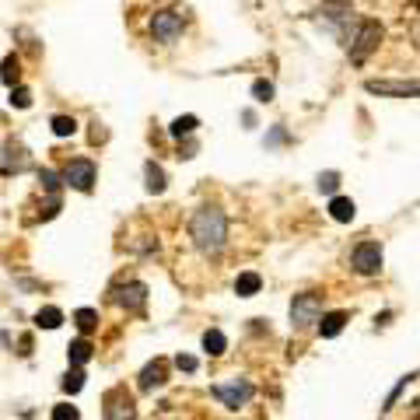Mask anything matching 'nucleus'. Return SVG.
I'll return each instance as SVG.
<instances>
[{
	"label": "nucleus",
	"instance_id": "f257e3e1",
	"mask_svg": "<svg viewBox=\"0 0 420 420\" xmlns=\"http://www.w3.org/2000/svg\"><path fill=\"white\" fill-rule=\"evenodd\" d=\"M189 235H193V245L203 256H218L225 249V242H228V218H225V210H218V207H200L196 214H193Z\"/></svg>",
	"mask_w": 420,
	"mask_h": 420
},
{
	"label": "nucleus",
	"instance_id": "f03ea898",
	"mask_svg": "<svg viewBox=\"0 0 420 420\" xmlns=\"http://www.w3.org/2000/svg\"><path fill=\"white\" fill-rule=\"evenodd\" d=\"M323 319V298L319 294H294L291 301V326L294 330H308L312 323H319Z\"/></svg>",
	"mask_w": 420,
	"mask_h": 420
},
{
	"label": "nucleus",
	"instance_id": "7ed1b4c3",
	"mask_svg": "<svg viewBox=\"0 0 420 420\" xmlns=\"http://www.w3.org/2000/svg\"><path fill=\"white\" fill-rule=\"evenodd\" d=\"M379 42H382V25L379 21H364L357 39L350 42V64H364L379 49Z\"/></svg>",
	"mask_w": 420,
	"mask_h": 420
},
{
	"label": "nucleus",
	"instance_id": "20e7f679",
	"mask_svg": "<svg viewBox=\"0 0 420 420\" xmlns=\"http://www.w3.org/2000/svg\"><path fill=\"white\" fill-rule=\"evenodd\" d=\"M350 267H354L361 277L379 274V270H382V245H379V242H361V245H354Z\"/></svg>",
	"mask_w": 420,
	"mask_h": 420
},
{
	"label": "nucleus",
	"instance_id": "39448f33",
	"mask_svg": "<svg viewBox=\"0 0 420 420\" xmlns=\"http://www.w3.org/2000/svg\"><path fill=\"white\" fill-rule=\"evenodd\" d=\"M182 28H186V18H182L179 11H158V15L151 18V35H154L158 42H175V39L182 35Z\"/></svg>",
	"mask_w": 420,
	"mask_h": 420
},
{
	"label": "nucleus",
	"instance_id": "423d86ee",
	"mask_svg": "<svg viewBox=\"0 0 420 420\" xmlns=\"http://www.w3.org/2000/svg\"><path fill=\"white\" fill-rule=\"evenodd\" d=\"M95 179H98V169H95V162H88V158H77V162H70L64 169V182L77 193H91Z\"/></svg>",
	"mask_w": 420,
	"mask_h": 420
},
{
	"label": "nucleus",
	"instance_id": "0eeeda50",
	"mask_svg": "<svg viewBox=\"0 0 420 420\" xmlns=\"http://www.w3.org/2000/svg\"><path fill=\"white\" fill-rule=\"evenodd\" d=\"M364 91L382 95V98H420V81H364Z\"/></svg>",
	"mask_w": 420,
	"mask_h": 420
},
{
	"label": "nucleus",
	"instance_id": "6e6552de",
	"mask_svg": "<svg viewBox=\"0 0 420 420\" xmlns=\"http://www.w3.org/2000/svg\"><path fill=\"white\" fill-rule=\"evenodd\" d=\"M105 420H137V410L126 389H113L105 396Z\"/></svg>",
	"mask_w": 420,
	"mask_h": 420
},
{
	"label": "nucleus",
	"instance_id": "1a4fd4ad",
	"mask_svg": "<svg viewBox=\"0 0 420 420\" xmlns=\"http://www.w3.org/2000/svg\"><path fill=\"white\" fill-rule=\"evenodd\" d=\"M214 396L228 406V410H238L252 399V385L249 382H231V385H214Z\"/></svg>",
	"mask_w": 420,
	"mask_h": 420
},
{
	"label": "nucleus",
	"instance_id": "9d476101",
	"mask_svg": "<svg viewBox=\"0 0 420 420\" xmlns=\"http://www.w3.org/2000/svg\"><path fill=\"white\" fill-rule=\"evenodd\" d=\"M165 379H169V364L158 357V361H151L144 372H140V389L151 392V389H158V385H165Z\"/></svg>",
	"mask_w": 420,
	"mask_h": 420
},
{
	"label": "nucleus",
	"instance_id": "9b49d317",
	"mask_svg": "<svg viewBox=\"0 0 420 420\" xmlns=\"http://www.w3.org/2000/svg\"><path fill=\"white\" fill-rule=\"evenodd\" d=\"M144 301H147V287L137 284V280L116 291V305H123V308H133L137 312V308H144Z\"/></svg>",
	"mask_w": 420,
	"mask_h": 420
},
{
	"label": "nucleus",
	"instance_id": "f8f14e48",
	"mask_svg": "<svg viewBox=\"0 0 420 420\" xmlns=\"http://www.w3.org/2000/svg\"><path fill=\"white\" fill-rule=\"evenodd\" d=\"M343 326H347V312H326L323 319H319V336L333 340V336L343 333Z\"/></svg>",
	"mask_w": 420,
	"mask_h": 420
},
{
	"label": "nucleus",
	"instance_id": "ddd939ff",
	"mask_svg": "<svg viewBox=\"0 0 420 420\" xmlns=\"http://www.w3.org/2000/svg\"><path fill=\"white\" fill-rule=\"evenodd\" d=\"M354 214H357V207H354L350 196H333V200H330V218H333V221L347 225V221H354Z\"/></svg>",
	"mask_w": 420,
	"mask_h": 420
},
{
	"label": "nucleus",
	"instance_id": "4468645a",
	"mask_svg": "<svg viewBox=\"0 0 420 420\" xmlns=\"http://www.w3.org/2000/svg\"><path fill=\"white\" fill-rule=\"evenodd\" d=\"M0 81H4L8 88H18V81H21V60L15 57H4V64H0Z\"/></svg>",
	"mask_w": 420,
	"mask_h": 420
},
{
	"label": "nucleus",
	"instance_id": "2eb2a0df",
	"mask_svg": "<svg viewBox=\"0 0 420 420\" xmlns=\"http://www.w3.org/2000/svg\"><path fill=\"white\" fill-rule=\"evenodd\" d=\"M60 323H64V312H60L57 305H46V308L35 312V326H39V330H57Z\"/></svg>",
	"mask_w": 420,
	"mask_h": 420
},
{
	"label": "nucleus",
	"instance_id": "dca6fc26",
	"mask_svg": "<svg viewBox=\"0 0 420 420\" xmlns=\"http://www.w3.org/2000/svg\"><path fill=\"white\" fill-rule=\"evenodd\" d=\"M259 287H262V277L259 274H238V280H235V294L238 298H252V294H259Z\"/></svg>",
	"mask_w": 420,
	"mask_h": 420
},
{
	"label": "nucleus",
	"instance_id": "f3484780",
	"mask_svg": "<svg viewBox=\"0 0 420 420\" xmlns=\"http://www.w3.org/2000/svg\"><path fill=\"white\" fill-rule=\"evenodd\" d=\"M144 186H147V193H165V172H162V165H154V162L144 165Z\"/></svg>",
	"mask_w": 420,
	"mask_h": 420
},
{
	"label": "nucleus",
	"instance_id": "a211bd4d",
	"mask_svg": "<svg viewBox=\"0 0 420 420\" xmlns=\"http://www.w3.org/2000/svg\"><path fill=\"white\" fill-rule=\"evenodd\" d=\"M203 350H207L210 357H221V354L228 350L225 333H221V330H207V333H203Z\"/></svg>",
	"mask_w": 420,
	"mask_h": 420
},
{
	"label": "nucleus",
	"instance_id": "6ab92c4d",
	"mask_svg": "<svg viewBox=\"0 0 420 420\" xmlns=\"http://www.w3.org/2000/svg\"><path fill=\"white\" fill-rule=\"evenodd\" d=\"M91 350H95V347L81 336V340H74V343L67 347V357H70V364H74V368H81V364H88V361H91Z\"/></svg>",
	"mask_w": 420,
	"mask_h": 420
},
{
	"label": "nucleus",
	"instance_id": "aec40b11",
	"mask_svg": "<svg viewBox=\"0 0 420 420\" xmlns=\"http://www.w3.org/2000/svg\"><path fill=\"white\" fill-rule=\"evenodd\" d=\"M196 126H200V120H196V116H179V120H172L169 133H172L175 140H182V137H189V133H193Z\"/></svg>",
	"mask_w": 420,
	"mask_h": 420
},
{
	"label": "nucleus",
	"instance_id": "412c9836",
	"mask_svg": "<svg viewBox=\"0 0 420 420\" xmlns=\"http://www.w3.org/2000/svg\"><path fill=\"white\" fill-rule=\"evenodd\" d=\"M74 323H77L81 333H91V330L98 326V312H95V308H77V312H74Z\"/></svg>",
	"mask_w": 420,
	"mask_h": 420
},
{
	"label": "nucleus",
	"instance_id": "4be33fe9",
	"mask_svg": "<svg viewBox=\"0 0 420 420\" xmlns=\"http://www.w3.org/2000/svg\"><path fill=\"white\" fill-rule=\"evenodd\" d=\"M52 133L57 137H74V130H77V123H74V116H52Z\"/></svg>",
	"mask_w": 420,
	"mask_h": 420
},
{
	"label": "nucleus",
	"instance_id": "5701e85b",
	"mask_svg": "<svg viewBox=\"0 0 420 420\" xmlns=\"http://www.w3.org/2000/svg\"><path fill=\"white\" fill-rule=\"evenodd\" d=\"M84 389V372H81V368H74V372H67V379H64V392H81Z\"/></svg>",
	"mask_w": 420,
	"mask_h": 420
},
{
	"label": "nucleus",
	"instance_id": "b1692460",
	"mask_svg": "<svg viewBox=\"0 0 420 420\" xmlns=\"http://www.w3.org/2000/svg\"><path fill=\"white\" fill-rule=\"evenodd\" d=\"M252 98H256V102H274V84L262 81V77L252 81Z\"/></svg>",
	"mask_w": 420,
	"mask_h": 420
},
{
	"label": "nucleus",
	"instance_id": "393cba45",
	"mask_svg": "<svg viewBox=\"0 0 420 420\" xmlns=\"http://www.w3.org/2000/svg\"><path fill=\"white\" fill-rule=\"evenodd\" d=\"M11 105H15V109H28V105H32V91L28 88H11Z\"/></svg>",
	"mask_w": 420,
	"mask_h": 420
},
{
	"label": "nucleus",
	"instance_id": "a878e982",
	"mask_svg": "<svg viewBox=\"0 0 420 420\" xmlns=\"http://www.w3.org/2000/svg\"><path fill=\"white\" fill-rule=\"evenodd\" d=\"M336 186H340V172H323L319 175V193H336Z\"/></svg>",
	"mask_w": 420,
	"mask_h": 420
},
{
	"label": "nucleus",
	"instance_id": "bb28decb",
	"mask_svg": "<svg viewBox=\"0 0 420 420\" xmlns=\"http://www.w3.org/2000/svg\"><path fill=\"white\" fill-rule=\"evenodd\" d=\"M52 420H81V413H77V406L60 403V406H52Z\"/></svg>",
	"mask_w": 420,
	"mask_h": 420
},
{
	"label": "nucleus",
	"instance_id": "cd10ccee",
	"mask_svg": "<svg viewBox=\"0 0 420 420\" xmlns=\"http://www.w3.org/2000/svg\"><path fill=\"white\" fill-rule=\"evenodd\" d=\"M413 379H417V375H403V379H399V385H396V389H392V396L385 399V410H392V406H396V399L403 396V389H406V382H413Z\"/></svg>",
	"mask_w": 420,
	"mask_h": 420
},
{
	"label": "nucleus",
	"instance_id": "c85d7f7f",
	"mask_svg": "<svg viewBox=\"0 0 420 420\" xmlns=\"http://www.w3.org/2000/svg\"><path fill=\"white\" fill-rule=\"evenodd\" d=\"M39 182H42V189H49V193H57V186H60V175L46 169V172L39 175Z\"/></svg>",
	"mask_w": 420,
	"mask_h": 420
},
{
	"label": "nucleus",
	"instance_id": "c756f323",
	"mask_svg": "<svg viewBox=\"0 0 420 420\" xmlns=\"http://www.w3.org/2000/svg\"><path fill=\"white\" fill-rule=\"evenodd\" d=\"M175 368H179V372H196V357L179 354V357H175Z\"/></svg>",
	"mask_w": 420,
	"mask_h": 420
}]
</instances>
